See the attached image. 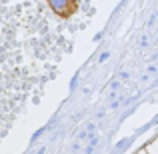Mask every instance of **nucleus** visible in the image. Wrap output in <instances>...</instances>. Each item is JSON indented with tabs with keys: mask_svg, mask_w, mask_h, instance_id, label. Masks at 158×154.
<instances>
[{
	"mask_svg": "<svg viewBox=\"0 0 158 154\" xmlns=\"http://www.w3.org/2000/svg\"><path fill=\"white\" fill-rule=\"evenodd\" d=\"M108 56H110V52H102V56L98 58V62H100V64H102V62H106V60H108Z\"/></svg>",
	"mask_w": 158,
	"mask_h": 154,
	"instance_id": "nucleus-1",
	"label": "nucleus"
},
{
	"mask_svg": "<svg viewBox=\"0 0 158 154\" xmlns=\"http://www.w3.org/2000/svg\"><path fill=\"white\" fill-rule=\"evenodd\" d=\"M144 46H148V38H146V36L140 40V48H144Z\"/></svg>",
	"mask_w": 158,
	"mask_h": 154,
	"instance_id": "nucleus-2",
	"label": "nucleus"
},
{
	"mask_svg": "<svg viewBox=\"0 0 158 154\" xmlns=\"http://www.w3.org/2000/svg\"><path fill=\"white\" fill-rule=\"evenodd\" d=\"M154 44H156V46H158V38H156V40H154Z\"/></svg>",
	"mask_w": 158,
	"mask_h": 154,
	"instance_id": "nucleus-3",
	"label": "nucleus"
}]
</instances>
